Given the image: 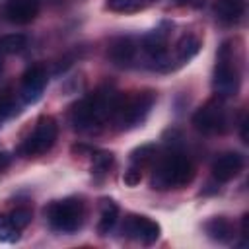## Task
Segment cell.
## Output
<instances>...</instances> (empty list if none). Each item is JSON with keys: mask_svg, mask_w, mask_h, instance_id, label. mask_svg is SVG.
<instances>
[{"mask_svg": "<svg viewBox=\"0 0 249 249\" xmlns=\"http://www.w3.org/2000/svg\"><path fill=\"white\" fill-rule=\"evenodd\" d=\"M10 163H12V156L8 152H0V173L6 171L10 167Z\"/></svg>", "mask_w": 249, "mask_h": 249, "instance_id": "d4e9b609", "label": "cell"}, {"mask_svg": "<svg viewBox=\"0 0 249 249\" xmlns=\"http://www.w3.org/2000/svg\"><path fill=\"white\" fill-rule=\"evenodd\" d=\"M58 136V124L53 117H41L35 124V128L31 130V134L19 144L18 154L23 158H37L47 154Z\"/></svg>", "mask_w": 249, "mask_h": 249, "instance_id": "8992f818", "label": "cell"}, {"mask_svg": "<svg viewBox=\"0 0 249 249\" xmlns=\"http://www.w3.org/2000/svg\"><path fill=\"white\" fill-rule=\"evenodd\" d=\"M123 233L128 239H134L142 245H152L158 241L161 228L156 220L142 214H128L123 222Z\"/></svg>", "mask_w": 249, "mask_h": 249, "instance_id": "ba28073f", "label": "cell"}, {"mask_svg": "<svg viewBox=\"0 0 249 249\" xmlns=\"http://www.w3.org/2000/svg\"><path fill=\"white\" fill-rule=\"evenodd\" d=\"M200 47H202V37L198 33H183L173 47V54H171L173 68L189 62L193 56H196Z\"/></svg>", "mask_w": 249, "mask_h": 249, "instance_id": "4fadbf2b", "label": "cell"}, {"mask_svg": "<svg viewBox=\"0 0 249 249\" xmlns=\"http://www.w3.org/2000/svg\"><path fill=\"white\" fill-rule=\"evenodd\" d=\"M204 231L210 239L218 243H230L235 237V228L226 216H212L210 220L204 222Z\"/></svg>", "mask_w": 249, "mask_h": 249, "instance_id": "9a60e30c", "label": "cell"}, {"mask_svg": "<svg viewBox=\"0 0 249 249\" xmlns=\"http://www.w3.org/2000/svg\"><path fill=\"white\" fill-rule=\"evenodd\" d=\"M25 47H27V37L23 33H8L0 37V53L4 56L21 53Z\"/></svg>", "mask_w": 249, "mask_h": 249, "instance_id": "ac0fdd59", "label": "cell"}, {"mask_svg": "<svg viewBox=\"0 0 249 249\" xmlns=\"http://www.w3.org/2000/svg\"><path fill=\"white\" fill-rule=\"evenodd\" d=\"M2 70H4V54L0 53V74H2Z\"/></svg>", "mask_w": 249, "mask_h": 249, "instance_id": "484cf974", "label": "cell"}, {"mask_svg": "<svg viewBox=\"0 0 249 249\" xmlns=\"http://www.w3.org/2000/svg\"><path fill=\"white\" fill-rule=\"evenodd\" d=\"M156 103V91L154 89H142L132 93H121L117 111L113 121L119 124V128H134L142 124L152 111Z\"/></svg>", "mask_w": 249, "mask_h": 249, "instance_id": "5b68a950", "label": "cell"}, {"mask_svg": "<svg viewBox=\"0 0 249 249\" xmlns=\"http://www.w3.org/2000/svg\"><path fill=\"white\" fill-rule=\"evenodd\" d=\"M43 214L49 226L58 233H74L84 226L86 220V204L78 196H66L60 200H51Z\"/></svg>", "mask_w": 249, "mask_h": 249, "instance_id": "277c9868", "label": "cell"}, {"mask_svg": "<svg viewBox=\"0 0 249 249\" xmlns=\"http://www.w3.org/2000/svg\"><path fill=\"white\" fill-rule=\"evenodd\" d=\"M8 216H10V220L23 231L27 226H29V222H31V218H33V212H31V208L29 206H16L14 210H10L8 212Z\"/></svg>", "mask_w": 249, "mask_h": 249, "instance_id": "7402d4cb", "label": "cell"}, {"mask_svg": "<svg viewBox=\"0 0 249 249\" xmlns=\"http://www.w3.org/2000/svg\"><path fill=\"white\" fill-rule=\"evenodd\" d=\"M121 93L111 88H97L88 97L70 107V123L76 130H93L105 121H113Z\"/></svg>", "mask_w": 249, "mask_h": 249, "instance_id": "6da1fadb", "label": "cell"}, {"mask_svg": "<svg viewBox=\"0 0 249 249\" xmlns=\"http://www.w3.org/2000/svg\"><path fill=\"white\" fill-rule=\"evenodd\" d=\"M247 0H216L214 2V16L224 25H233L245 16Z\"/></svg>", "mask_w": 249, "mask_h": 249, "instance_id": "5bb4252c", "label": "cell"}, {"mask_svg": "<svg viewBox=\"0 0 249 249\" xmlns=\"http://www.w3.org/2000/svg\"><path fill=\"white\" fill-rule=\"evenodd\" d=\"M195 179V165L183 152H169L161 156L152 171L150 187L156 191H169L187 187Z\"/></svg>", "mask_w": 249, "mask_h": 249, "instance_id": "7a4b0ae2", "label": "cell"}, {"mask_svg": "<svg viewBox=\"0 0 249 249\" xmlns=\"http://www.w3.org/2000/svg\"><path fill=\"white\" fill-rule=\"evenodd\" d=\"M136 51H138L136 39L130 37V35H123V37H117V39H113L109 43V47H107V58L115 66L126 68V66H130L134 62Z\"/></svg>", "mask_w": 249, "mask_h": 249, "instance_id": "30bf717a", "label": "cell"}, {"mask_svg": "<svg viewBox=\"0 0 249 249\" xmlns=\"http://www.w3.org/2000/svg\"><path fill=\"white\" fill-rule=\"evenodd\" d=\"M212 88L218 97H235L241 88V70L235 54V47L231 41H224L216 53V66H214V78Z\"/></svg>", "mask_w": 249, "mask_h": 249, "instance_id": "3957f363", "label": "cell"}, {"mask_svg": "<svg viewBox=\"0 0 249 249\" xmlns=\"http://www.w3.org/2000/svg\"><path fill=\"white\" fill-rule=\"evenodd\" d=\"M193 126L202 134H220L228 128V113L222 97H212L193 115Z\"/></svg>", "mask_w": 249, "mask_h": 249, "instance_id": "52a82bcc", "label": "cell"}, {"mask_svg": "<svg viewBox=\"0 0 249 249\" xmlns=\"http://www.w3.org/2000/svg\"><path fill=\"white\" fill-rule=\"evenodd\" d=\"M243 165H245V160L239 152H224L212 163V177L220 183H228L239 175Z\"/></svg>", "mask_w": 249, "mask_h": 249, "instance_id": "8fae6325", "label": "cell"}, {"mask_svg": "<svg viewBox=\"0 0 249 249\" xmlns=\"http://www.w3.org/2000/svg\"><path fill=\"white\" fill-rule=\"evenodd\" d=\"M115 161V156L111 152H105V150H99V152H91V173H97V175H103L111 169Z\"/></svg>", "mask_w": 249, "mask_h": 249, "instance_id": "ffe728a7", "label": "cell"}, {"mask_svg": "<svg viewBox=\"0 0 249 249\" xmlns=\"http://www.w3.org/2000/svg\"><path fill=\"white\" fill-rule=\"evenodd\" d=\"M156 154H158L156 144H142V146H138L130 152V165H134L138 169H144L156 160Z\"/></svg>", "mask_w": 249, "mask_h": 249, "instance_id": "e0dca14e", "label": "cell"}, {"mask_svg": "<svg viewBox=\"0 0 249 249\" xmlns=\"http://www.w3.org/2000/svg\"><path fill=\"white\" fill-rule=\"evenodd\" d=\"M39 10H41L39 0H8L4 8V16L10 23L25 25L39 16Z\"/></svg>", "mask_w": 249, "mask_h": 249, "instance_id": "7c38bea8", "label": "cell"}, {"mask_svg": "<svg viewBox=\"0 0 249 249\" xmlns=\"http://www.w3.org/2000/svg\"><path fill=\"white\" fill-rule=\"evenodd\" d=\"M119 218V206L115 200L111 198H103L101 200V210H99V222H97V231L99 235H107L113 226L117 224Z\"/></svg>", "mask_w": 249, "mask_h": 249, "instance_id": "2e32d148", "label": "cell"}, {"mask_svg": "<svg viewBox=\"0 0 249 249\" xmlns=\"http://www.w3.org/2000/svg\"><path fill=\"white\" fill-rule=\"evenodd\" d=\"M21 237V230L10 220L8 212H0V241L16 243Z\"/></svg>", "mask_w": 249, "mask_h": 249, "instance_id": "d6986e66", "label": "cell"}, {"mask_svg": "<svg viewBox=\"0 0 249 249\" xmlns=\"http://www.w3.org/2000/svg\"><path fill=\"white\" fill-rule=\"evenodd\" d=\"M18 111V103L14 99L12 93L8 91H0V126Z\"/></svg>", "mask_w": 249, "mask_h": 249, "instance_id": "44dd1931", "label": "cell"}, {"mask_svg": "<svg viewBox=\"0 0 249 249\" xmlns=\"http://www.w3.org/2000/svg\"><path fill=\"white\" fill-rule=\"evenodd\" d=\"M45 86H47V70H45V66L33 64V66H29V68L23 72L21 82H19V91H18V95H19V99H21L23 103H27V105H29V103H35V101H39V97L43 95Z\"/></svg>", "mask_w": 249, "mask_h": 249, "instance_id": "9c48e42d", "label": "cell"}, {"mask_svg": "<svg viewBox=\"0 0 249 249\" xmlns=\"http://www.w3.org/2000/svg\"><path fill=\"white\" fill-rule=\"evenodd\" d=\"M123 181H124V185H128V187H136V185L142 181V169H138V167L130 165V167L124 171Z\"/></svg>", "mask_w": 249, "mask_h": 249, "instance_id": "cb8c5ba5", "label": "cell"}, {"mask_svg": "<svg viewBox=\"0 0 249 249\" xmlns=\"http://www.w3.org/2000/svg\"><path fill=\"white\" fill-rule=\"evenodd\" d=\"M144 4L140 0H107L105 2V8L111 10V12H123V14H128V12H136L140 10Z\"/></svg>", "mask_w": 249, "mask_h": 249, "instance_id": "603a6c76", "label": "cell"}]
</instances>
